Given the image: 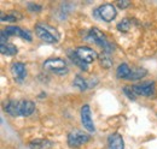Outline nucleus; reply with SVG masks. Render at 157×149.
<instances>
[{
	"label": "nucleus",
	"mask_w": 157,
	"mask_h": 149,
	"mask_svg": "<svg viewBox=\"0 0 157 149\" xmlns=\"http://www.w3.org/2000/svg\"><path fill=\"white\" fill-rule=\"evenodd\" d=\"M123 92H124V94H126L131 100H136L137 94H136V92H134L133 87H128V85H126V87L123 88Z\"/></svg>",
	"instance_id": "obj_22"
},
{
	"label": "nucleus",
	"mask_w": 157,
	"mask_h": 149,
	"mask_svg": "<svg viewBox=\"0 0 157 149\" xmlns=\"http://www.w3.org/2000/svg\"><path fill=\"white\" fill-rule=\"evenodd\" d=\"M116 15H117V11L115 6L111 4H104L96 10V16H98L99 18L105 22H111L113 19H115Z\"/></svg>",
	"instance_id": "obj_5"
},
{
	"label": "nucleus",
	"mask_w": 157,
	"mask_h": 149,
	"mask_svg": "<svg viewBox=\"0 0 157 149\" xmlns=\"http://www.w3.org/2000/svg\"><path fill=\"white\" fill-rule=\"evenodd\" d=\"M131 69L127 64H121L117 67V71H116V76L121 79H128L129 74H131Z\"/></svg>",
	"instance_id": "obj_15"
},
{
	"label": "nucleus",
	"mask_w": 157,
	"mask_h": 149,
	"mask_svg": "<svg viewBox=\"0 0 157 149\" xmlns=\"http://www.w3.org/2000/svg\"><path fill=\"white\" fill-rule=\"evenodd\" d=\"M81 122H82L83 128L87 131L93 132L96 130L94 123H93L92 117H91V108H90L88 105H83L82 108H81Z\"/></svg>",
	"instance_id": "obj_8"
},
{
	"label": "nucleus",
	"mask_w": 157,
	"mask_h": 149,
	"mask_svg": "<svg viewBox=\"0 0 157 149\" xmlns=\"http://www.w3.org/2000/svg\"><path fill=\"white\" fill-rule=\"evenodd\" d=\"M129 28H131V22L127 18L122 19L117 24V29L120 31H122V33H127L129 30Z\"/></svg>",
	"instance_id": "obj_20"
},
{
	"label": "nucleus",
	"mask_w": 157,
	"mask_h": 149,
	"mask_svg": "<svg viewBox=\"0 0 157 149\" xmlns=\"http://www.w3.org/2000/svg\"><path fill=\"white\" fill-rule=\"evenodd\" d=\"M71 60H73V61H74L76 65H78V66H80L82 70H85V71H87V70H88V67H87V64H86V63H83V61H81V60L78 59V56H76L75 52L71 54Z\"/></svg>",
	"instance_id": "obj_21"
},
{
	"label": "nucleus",
	"mask_w": 157,
	"mask_h": 149,
	"mask_svg": "<svg viewBox=\"0 0 157 149\" xmlns=\"http://www.w3.org/2000/svg\"><path fill=\"white\" fill-rule=\"evenodd\" d=\"M17 17H20V16H17V15H15V13H11V15H6V16H1V20H7V22H15V20H17Z\"/></svg>",
	"instance_id": "obj_23"
},
{
	"label": "nucleus",
	"mask_w": 157,
	"mask_h": 149,
	"mask_svg": "<svg viewBox=\"0 0 157 149\" xmlns=\"http://www.w3.org/2000/svg\"><path fill=\"white\" fill-rule=\"evenodd\" d=\"M88 38H90V41H92V42L99 45L100 47H103V51H104L105 53H108V54L114 51L113 45L106 40L105 35H104L99 29H97V28H92V29L90 30V33H88Z\"/></svg>",
	"instance_id": "obj_2"
},
{
	"label": "nucleus",
	"mask_w": 157,
	"mask_h": 149,
	"mask_svg": "<svg viewBox=\"0 0 157 149\" xmlns=\"http://www.w3.org/2000/svg\"><path fill=\"white\" fill-rule=\"evenodd\" d=\"M11 72L15 78L16 82H23L25 76H27V70H25V65L23 63H13L11 66Z\"/></svg>",
	"instance_id": "obj_10"
},
{
	"label": "nucleus",
	"mask_w": 157,
	"mask_h": 149,
	"mask_svg": "<svg viewBox=\"0 0 157 149\" xmlns=\"http://www.w3.org/2000/svg\"><path fill=\"white\" fill-rule=\"evenodd\" d=\"M44 67L51 72H55L57 74H64L68 72V67H67V63L63 59L59 58H51L47 59L44 63Z\"/></svg>",
	"instance_id": "obj_4"
},
{
	"label": "nucleus",
	"mask_w": 157,
	"mask_h": 149,
	"mask_svg": "<svg viewBox=\"0 0 157 149\" xmlns=\"http://www.w3.org/2000/svg\"><path fill=\"white\" fill-rule=\"evenodd\" d=\"M117 5L120 9H124V7H127L128 5H129V1L128 0H120V1H117Z\"/></svg>",
	"instance_id": "obj_24"
},
{
	"label": "nucleus",
	"mask_w": 157,
	"mask_h": 149,
	"mask_svg": "<svg viewBox=\"0 0 157 149\" xmlns=\"http://www.w3.org/2000/svg\"><path fill=\"white\" fill-rule=\"evenodd\" d=\"M108 144H109V149H124L123 138L118 133H113L109 136Z\"/></svg>",
	"instance_id": "obj_12"
},
{
	"label": "nucleus",
	"mask_w": 157,
	"mask_h": 149,
	"mask_svg": "<svg viewBox=\"0 0 157 149\" xmlns=\"http://www.w3.org/2000/svg\"><path fill=\"white\" fill-rule=\"evenodd\" d=\"M0 52L5 56H13L17 53V47L15 45H11V43H1L0 46Z\"/></svg>",
	"instance_id": "obj_16"
},
{
	"label": "nucleus",
	"mask_w": 157,
	"mask_h": 149,
	"mask_svg": "<svg viewBox=\"0 0 157 149\" xmlns=\"http://www.w3.org/2000/svg\"><path fill=\"white\" fill-rule=\"evenodd\" d=\"M147 74V71L145 69H141V67H137V69H132L131 71V74L128 77L129 81H134V79H139V78H143L145 74Z\"/></svg>",
	"instance_id": "obj_17"
},
{
	"label": "nucleus",
	"mask_w": 157,
	"mask_h": 149,
	"mask_svg": "<svg viewBox=\"0 0 157 149\" xmlns=\"http://www.w3.org/2000/svg\"><path fill=\"white\" fill-rule=\"evenodd\" d=\"M20 36L27 41H32V34L29 30H24L20 27H6L1 31V43H6L7 36Z\"/></svg>",
	"instance_id": "obj_3"
},
{
	"label": "nucleus",
	"mask_w": 157,
	"mask_h": 149,
	"mask_svg": "<svg viewBox=\"0 0 157 149\" xmlns=\"http://www.w3.org/2000/svg\"><path fill=\"white\" fill-rule=\"evenodd\" d=\"M74 52H75V54H76L78 59L81 61L86 63V64H90V63L94 61L98 58V54H97V52L94 49H92L90 47H85V46L83 47H78Z\"/></svg>",
	"instance_id": "obj_7"
},
{
	"label": "nucleus",
	"mask_w": 157,
	"mask_h": 149,
	"mask_svg": "<svg viewBox=\"0 0 157 149\" xmlns=\"http://www.w3.org/2000/svg\"><path fill=\"white\" fill-rule=\"evenodd\" d=\"M133 89L137 95L152 96L155 94V83L154 82H144L137 85H133Z\"/></svg>",
	"instance_id": "obj_9"
},
{
	"label": "nucleus",
	"mask_w": 157,
	"mask_h": 149,
	"mask_svg": "<svg viewBox=\"0 0 157 149\" xmlns=\"http://www.w3.org/2000/svg\"><path fill=\"white\" fill-rule=\"evenodd\" d=\"M28 7H29V10H32V11H35V10L39 11V10H41V7H40L39 5H34V4H29Z\"/></svg>",
	"instance_id": "obj_25"
},
{
	"label": "nucleus",
	"mask_w": 157,
	"mask_h": 149,
	"mask_svg": "<svg viewBox=\"0 0 157 149\" xmlns=\"http://www.w3.org/2000/svg\"><path fill=\"white\" fill-rule=\"evenodd\" d=\"M18 102L20 101H9L5 105V111L7 112L9 114H11L12 117H18L20 112H18Z\"/></svg>",
	"instance_id": "obj_14"
},
{
	"label": "nucleus",
	"mask_w": 157,
	"mask_h": 149,
	"mask_svg": "<svg viewBox=\"0 0 157 149\" xmlns=\"http://www.w3.org/2000/svg\"><path fill=\"white\" fill-rule=\"evenodd\" d=\"M35 33L42 41L47 43H57L59 41V33L57 29L48 24L38 23L35 25Z\"/></svg>",
	"instance_id": "obj_1"
},
{
	"label": "nucleus",
	"mask_w": 157,
	"mask_h": 149,
	"mask_svg": "<svg viewBox=\"0 0 157 149\" xmlns=\"http://www.w3.org/2000/svg\"><path fill=\"white\" fill-rule=\"evenodd\" d=\"M52 146V142L47 140H34L29 143L30 149H48Z\"/></svg>",
	"instance_id": "obj_13"
},
{
	"label": "nucleus",
	"mask_w": 157,
	"mask_h": 149,
	"mask_svg": "<svg viewBox=\"0 0 157 149\" xmlns=\"http://www.w3.org/2000/svg\"><path fill=\"white\" fill-rule=\"evenodd\" d=\"M90 141V136L87 133H83L80 130H74L71 131L68 135V144L71 148H78L80 146H82L83 143Z\"/></svg>",
	"instance_id": "obj_6"
},
{
	"label": "nucleus",
	"mask_w": 157,
	"mask_h": 149,
	"mask_svg": "<svg viewBox=\"0 0 157 149\" xmlns=\"http://www.w3.org/2000/svg\"><path fill=\"white\" fill-rule=\"evenodd\" d=\"M73 84H74L76 88H78L80 90H86V89H88V88H90L88 82H87L86 79H83L81 76H76V77H75V79H74Z\"/></svg>",
	"instance_id": "obj_18"
},
{
	"label": "nucleus",
	"mask_w": 157,
	"mask_h": 149,
	"mask_svg": "<svg viewBox=\"0 0 157 149\" xmlns=\"http://www.w3.org/2000/svg\"><path fill=\"white\" fill-rule=\"evenodd\" d=\"M100 64L105 67V69H109V67H111V65H113V60L110 59V56L108 53H105V52H103L101 54H100Z\"/></svg>",
	"instance_id": "obj_19"
},
{
	"label": "nucleus",
	"mask_w": 157,
	"mask_h": 149,
	"mask_svg": "<svg viewBox=\"0 0 157 149\" xmlns=\"http://www.w3.org/2000/svg\"><path fill=\"white\" fill-rule=\"evenodd\" d=\"M35 110V105L34 102L29 101V100H22L18 102V112H20V115L22 117H28Z\"/></svg>",
	"instance_id": "obj_11"
}]
</instances>
